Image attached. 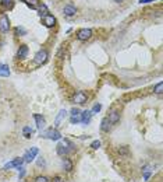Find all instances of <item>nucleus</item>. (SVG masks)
<instances>
[{
    "instance_id": "obj_1",
    "label": "nucleus",
    "mask_w": 163,
    "mask_h": 182,
    "mask_svg": "<svg viewBox=\"0 0 163 182\" xmlns=\"http://www.w3.org/2000/svg\"><path fill=\"white\" fill-rule=\"evenodd\" d=\"M72 150H75V146L72 144L70 140H63L61 143H59L57 144V147H56V151H57V154L59 156H61V157H64V156H67V154L70 153V151H72Z\"/></svg>"
},
{
    "instance_id": "obj_2",
    "label": "nucleus",
    "mask_w": 163,
    "mask_h": 182,
    "mask_svg": "<svg viewBox=\"0 0 163 182\" xmlns=\"http://www.w3.org/2000/svg\"><path fill=\"white\" fill-rule=\"evenodd\" d=\"M47 57H49V53H47L46 49H41L38 50L36 53H35L34 56V63L36 65V66H42L43 63L47 62Z\"/></svg>"
},
{
    "instance_id": "obj_3",
    "label": "nucleus",
    "mask_w": 163,
    "mask_h": 182,
    "mask_svg": "<svg viewBox=\"0 0 163 182\" xmlns=\"http://www.w3.org/2000/svg\"><path fill=\"white\" fill-rule=\"evenodd\" d=\"M41 136L45 139H50V140H60V139H61V133H60L56 128L47 129L45 132H41Z\"/></svg>"
},
{
    "instance_id": "obj_4",
    "label": "nucleus",
    "mask_w": 163,
    "mask_h": 182,
    "mask_svg": "<svg viewBox=\"0 0 163 182\" xmlns=\"http://www.w3.org/2000/svg\"><path fill=\"white\" fill-rule=\"evenodd\" d=\"M9 30H10V18L7 14L2 13L0 14V32L6 34V32H9Z\"/></svg>"
},
{
    "instance_id": "obj_5",
    "label": "nucleus",
    "mask_w": 163,
    "mask_h": 182,
    "mask_svg": "<svg viewBox=\"0 0 163 182\" xmlns=\"http://www.w3.org/2000/svg\"><path fill=\"white\" fill-rule=\"evenodd\" d=\"M39 154V150H38V147H31L27 153L24 154V157H22V160H24V163H32V161L36 158V156Z\"/></svg>"
},
{
    "instance_id": "obj_6",
    "label": "nucleus",
    "mask_w": 163,
    "mask_h": 182,
    "mask_svg": "<svg viewBox=\"0 0 163 182\" xmlns=\"http://www.w3.org/2000/svg\"><path fill=\"white\" fill-rule=\"evenodd\" d=\"M87 100H88V95H87V93H84V91H77L75 95L72 97V102L80 104V105L85 104L87 102Z\"/></svg>"
},
{
    "instance_id": "obj_7",
    "label": "nucleus",
    "mask_w": 163,
    "mask_h": 182,
    "mask_svg": "<svg viewBox=\"0 0 163 182\" xmlns=\"http://www.w3.org/2000/svg\"><path fill=\"white\" fill-rule=\"evenodd\" d=\"M70 122L71 125H77V123L81 122V111L78 108H72L71 109V118H70Z\"/></svg>"
},
{
    "instance_id": "obj_8",
    "label": "nucleus",
    "mask_w": 163,
    "mask_h": 182,
    "mask_svg": "<svg viewBox=\"0 0 163 182\" xmlns=\"http://www.w3.org/2000/svg\"><path fill=\"white\" fill-rule=\"evenodd\" d=\"M91 37H92V31L89 28H82L77 32V38H78L80 41H87Z\"/></svg>"
},
{
    "instance_id": "obj_9",
    "label": "nucleus",
    "mask_w": 163,
    "mask_h": 182,
    "mask_svg": "<svg viewBox=\"0 0 163 182\" xmlns=\"http://www.w3.org/2000/svg\"><path fill=\"white\" fill-rule=\"evenodd\" d=\"M22 164H24V160L22 158H14L13 161H10V163H7L6 165H4V170H10V168H21Z\"/></svg>"
},
{
    "instance_id": "obj_10",
    "label": "nucleus",
    "mask_w": 163,
    "mask_h": 182,
    "mask_svg": "<svg viewBox=\"0 0 163 182\" xmlns=\"http://www.w3.org/2000/svg\"><path fill=\"white\" fill-rule=\"evenodd\" d=\"M34 119H35V122H36L38 130H41V132H42V129H43L45 125H46V121H45V118H43L42 115H39V113H35V115H34Z\"/></svg>"
},
{
    "instance_id": "obj_11",
    "label": "nucleus",
    "mask_w": 163,
    "mask_h": 182,
    "mask_svg": "<svg viewBox=\"0 0 163 182\" xmlns=\"http://www.w3.org/2000/svg\"><path fill=\"white\" fill-rule=\"evenodd\" d=\"M75 13H77V9H75L72 4H67L64 9H63V14L66 17H72L75 16Z\"/></svg>"
},
{
    "instance_id": "obj_12",
    "label": "nucleus",
    "mask_w": 163,
    "mask_h": 182,
    "mask_svg": "<svg viewBox=\"0 0 163 182\" xmlns=\"http://www.w3.org/2000/svg\"><path fill=\"white\" fill-rule=\"evenodd\" d=\"M28 56V46L27 45H21L17 50V57L18 59H25V57Z\"/></svg>"
},
{
    "instance_id": "obj_13",
    "label": "nucleus",
    "mask_w": 163,
    "mask_h": 182,
    "mask_svg": "<svg viewBox=\"0 0 163 182\" xmlns=\"http://www.w3.org/2000/svg\"><path fill=\"white\" fill-rule=\"evenodd\" d=\"M43 24L46 25V27H49V28H52V27L56 25V18H54L52 14H47V16L43 17Z\"/></svg>"
},
{
    "instance_id": "obj_14",
    "label": "nucleus",
    "mask_w": 163,
    "mask_h": 182,
    "mask_svg": "<svg viewBox=\"0 0 163 182\" xmlns=\"http://www.w3.org/2000/svg\"><path fill=\"white\" fill-rule=\"evenodd\" d=\"M66 116H67L66 109H60L59 111V113H57V116H56V119H54V125H56V128H57V126H60V123L66 119Z\"/></svg>"
},
{
    "instance_id": "obj_15",
    "label": "nucleus",
    "mask_w": 163,
    "mask_h": 182,
    "mask_svg": "<svg viewBox=\"0 0 163 182\" xmlns=\"http://www.w3.org/2000/svg\"><path fill=\"white\" fill-rule=\"evenodd\" d=\"M91 119H92V112L91 111H84V112H81V122L84 123V125H89Z\"/></svg>"
},
{
    "instance_id": "obj_16",
    "label": "nucleus",
    "mask_w": 163,
    "mask_h": 182,
    "mask_svg": "<svg viewBox=\"0 0 163 182\" xmlns=\"http://www.w3.org/2000/svg\"><path fill=\"white\" fill-rule=\"evenodd\" d=\"M61 165H63V170L66 171V172H71L72 171V161L70 158H63Z\"/></svg>"
},
{
    "instance_id": "obj_17",
    "label": "nucleus",
    "mask_w": 163,
    "mask_h": 182,
    "mask_svg": "<svg viewBox=\"0 0 163 182\" xmlns=\"http://www.w3.org/2000/svg\"><path fill=\"white\" fill-rule=\"evenodd\" d=\"M107 119H109V122L112 123V125L117 123L120 121V112H117V111H113V112H110L109 116H107Z\"/></svg>"
},
{
    "instance_id": "obj_18",
    "label": "nucleus",
    "mask_w": 163,
    "mask_h": 182,
    "mask_svg": "<svg viewBox=\"0 0 163 182\" xmlns=\"http://www.w3.org/2000/svg\"><path fill=\"white\" fill-rule=\"evenodd\" d=\"M110 128H112V123L109 122V119H107V118H103V119H102V122H100V129H102L103 132H109Z\"/></svg>"
},
{
    "instance_id": "obj_19",
    "label": "nucleus",
    "mask_w": 163,
    "mask_h": 182,
    "mask_svg": "<svg viewBox=\"0 0 163 182\" xmlns=\"http://www.w3.org/2000/svg\"><path fill=\"white\" fill-rule=\"evenodd\" d=\"M10 67L7 65H0V77H9Z\"/></svg>"
},
{
    "instance_id": "obj_20",
    "label": "nucleus",
    "mask_w": 163,
    "mask_h": 182,
    "mask_svg": "<svg viewBox=\"0 0 163 182\" xmlns=\"http://www.w3.org/2000/svg\"><path fill=\"white\" fill-rule=\"evenodd\" d=\"M38 14H39V16L42 17V18H43L45 16H47V14H49V11H47V7H46V4H39V7H38Z\"/></svg>"
},
{
    "instance_id": "obj_21",
    "label": "nucleus",
    "mask_w": 163,
    "mask_h": 182,
    "mask_svg": "<svg viewBox=\"0 0 163 182\" xmlns=\"http://www.w3.org/2000/svg\"><path fill=\"white\" fill-rule=\"evenodd\" d=\"M0 4H2V7H4V9H13V6H14V0H0Z\"/></svg>"
},
{
    "instance_id": "obj_22",
    "label": "nucleus",
    "mask_w": 163,
    "mask_h": 182,
    "mask_svg": "<svg viewBox=\"0 0 163 182\" xmlns=\"http://www.w3.org/2000/svg\"><path fill=\"white\" fill-rule=\"evenodd\" d=\"M25 4H27V6L28 7H31V9H38V7H39V0H25L24 2Z\"/></svg>"
},
{
    "instance_id": "obj_23",
    "label": "nucleus",
    "mask_w": 163,
    "mask_h": 182,
    "mask_svg": "<svg viewBox=\"0 0 163 182\" xmlns=\"http://www.w3.org/2000/svg\"><path fill=\"white\" fill-rule=\"evenodd\" d=\"M22 135H24V137L29 139L32 135H34V129L29 128V126H25V128L22 129Z\"/></svg>"
},
{
    "instance_id": "obj_24",
    "label": "nucleus",
    "mask_w": 163,
    "mask_h": 182,
    "mask_svg": "<svg viewBox=\"0 0 163 182\" xmlns=\"http://www.w3.org/2000/svg\"><path fill=\"white\" fill-rule=\"evenodd\" d=\"M144 171V181L145 182H148L149 181V178H150V175H152V172H154V171L150 170L149 167H145V170H142Z\"/></svg>"
},
{
    "instance_id": "obj_25",
    "label": "nucleus",
    "mask_w": 163,
    "mask_h": 182,
    "mask_svg": "<svg viewBox=\"0 0 163 182\" xmlns=\"http://www.w3.org/2000/svg\"><path fill=\"white\" fill-rule=\"evenodd\" d=\"M162 87H163L162 81H160V83H157V84L154 87V91L156 93V94H162Z\"/></svg>"
},
{
    "instance_id": "obj_26",
    "label": "nucleus",
    "mask_w": 163,
    "mask_h": 182,
    "mask_svg": "<svg viewBox=\"0 0 163 182\" xmlns=\"http://www.w3.org/2000/svg\"><path fill=\"white\" fill-rule=\"evenodd\" d=\"M102 109V105H100V104H96V105H94V108H92V115H94V113H98L99 112V111Z\"/></svg>"
},
{
    "instance_id": "obj_27",
    "label": "nucleus",
    "mask_w": 163,
    "mask_h": 182,
    "mask_svg": "<svg viewBox=\"0 0 163 182\" xmlns=\"http://www.w3.org/2000/svg\"><path fill=\"white\" fill-rule=\"evenodd\" d=\"M100 147V141L99 140H95L91 143V148H94V150H98V148Z\"/></svg>"
},
{
    "instance_id": "obj_28",
    "label": "nucleus",
    "mask_w": 163,
    "mask_h": 182,
    "mask_svg": "<svg viewBox=\"0 0 163 182\" xmlns=\"http://www.w3.org/2000/svg\"><path fill=\"white\" fill-rule=\"evenodd\" d=\"M25 32H27V31H25L22 27H17V28H16V35H24Z\"/></svg>"
},
{
    "instance_id": "obj_29",
    "label": "nucleus",
    "mask_w": 163,
    "mask_h": 182,
    "mask_svg": "<svg viewBox=\"0 0 163 182\" xmlns=\"http://www.w3.org/2000/svg\"><path fill=\"white\" fill-rule=\"evenodd\" d=\"M35 182H49V179H47L46 176H38V178L35 179Z\"/></svg>"
},
{
    "instance_id": "obj_30",
    "label": "nucleus",
    "mask_w": 163,
    "mask_h": 182,
    "mask_svg": "<svg viewBox=\"0 0 163 182\" xmlns=\"http://www.w3.org/2000/svg\"><path fill=\"white\" fill-rule=\"evenodd\" d=\"M119 153L120 154H127V153H128V148L125 147V146H123V147L119 148Z\"/></svg>"
},
{
    "instance_id": "obj_31",
    "label": "nucleus",
    "mask_w": 163,
    "mask_h": 182,
    "mask_svg": "<svg viewBox=\"0 0 163 182\" xmlns=\"http://www.w3.org/2000/svg\"><path fill=\"white\" fill-rule=\"evenodd\" d=\"M38 167H46V163H45L43 158H39V160H38Z\"/></svg>"
},
{
    "instance_id": "obj_32",
    "label": "nucleus",
    "mask_w": 163,
    "mask_h": 182,
    "mask_svg": "<svg viewBox=\"0 0 163 182\" xmlns=\"http://www.w3.org/2000/svg\"><path fill=\"white\" fill-rule=\"evenodd\" d=\"M52 182H64V181H63L61 176H54L53 181H52Z\"/></svg>"
},
{
    "instance_id": "obj_33",
    "label": "nucleus",
    "mask_w": 163,
    "mask_h": 182,
    "mask_svg": "<svg viewBox=\"0 0 163 182\" xmlns=\"http://www.w3.org/2000/svg\"><path fill=\"white\" fill-rule=\"evenodd\" d=\"M150 2H155V0H139L141 4H145V3H150Z\"/></svg>"
},
{
    "instance_id": "obj_34",
    "label": "nucleus",
    "mask_w": 163,
    "mask_h": 182,
    "mask_svg": "<svg viewBox=\"0 0 163 182\" xmlns=\"http://www.w3.org/2000/svg\"><path fill=\"white\" fill-rule=\"evenodd\" d=\"M114 2H116V3H120V2H123V0H114Z\"/></svg>"
},
{
    "instance_id": "obj_35",
    "label": "nucleus",
    "mask_w": 163,
    "mask_h": 182,
    "mask_svg": "<svg viewBox=\"0 0 163 182\" xmlns=\"http://www.w3.org/2000/svg\"><path fill=\"white\" fill-rule=\"evenodd\" d=\"M20 2H25V0H20Z\"/></svg>"
}]
</instances>
